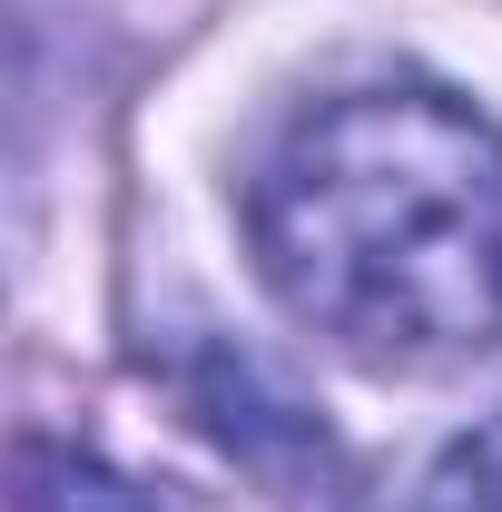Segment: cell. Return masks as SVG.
I'll use <instances>...</instances> for the list:
<instances>
[{
	"label": "cell",
	"instance_id": "obj_4",
	"mask_svg": "<svg viewBox=\"0 0 502 512\" xmlns=\"http://www.w3.org/2000/svg\"><path fill=\"white\" fill-rule=\"evenodd\" d=\"M424 512H502V414L443 444V463L424 473Z\"/></svg>",
	"mask_w": 502,
	"mask_h": 512
},
{
	"label": "cell",
	"instance_id": "obj_3",
	"mask_svg": "<svg viewBox=\"0 0 502 512\" xmlns=\"http://www.w3.org/2000/svg\"><path fill=\"white\" fill-rule=\"evenodd\" d=\"M20 512H158L79 444H20Z\"/></svg>",
	"mask_w": 502,
	"mask_h": 512
},
{
	"label": "cell",
	"instance_id": "obj_2",
	"mask_svg": "<svg viewBox=\"0 0 502 512\" xmlns=\"http://www.w3.org/2000/svg\"><path fill=\"white\" fill-rule=\"evenodd\" d=\"M197 414L247 453V463H325V424H315L296 394H266V375H256L247 355H207Z\"/></svg>",
	"mask_w": 502,
	"mask_h": 512
},
{
	"label": "cell",
	"instance_id": "obj_1",
	"mask_svg": "<svg viewBox=\"0 0 502 512\" xmlns=\"http://www.w3.org/2000/svg\"><path fill=\"white\" fill-rule=\"evenodd\" d=\"M256 256L306 325L434 365L502 335V128L443 89H345L256 178Z\"/></svg>",
	"mask_w": 502,
	"mask_h": 512
}]
</instances>
